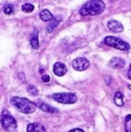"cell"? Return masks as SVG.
Wrapping results in <instances>:
<instances>
[{
  "mask_svg": "<svg viewBox=\"0 0 131 132\" xmlns=\"http://www.w3.org/2000/svg\"><path fill=\"white\" fill-rule=\"evenodd\" d=\"M105 9V4L101 0H90L82 5L79 13L82 16L86 15H97L103 12Z\"/></svg>",
  "mask_w": 131,
  "mask_h": 132,
  "instance_id": "6da1fadb",
  "label": "cell"
},
{
  "mask_svg": "<svg viewBox=\"0 0 131 132\" xmlns=\"http://www.w3.org/2000/svg\"><path fill=\"white\" fill-rule=\"evenodd\" d=\"M10 103L23 114H32L36 111L37 104L25 97L13 96L10 99Z\"/></svg>",
  "mask_w": 131,
  "mask_h": 132,
  "instance_id": "7a4b0ae2",
  "label": "cell"
},
{
  "mask_svg": "<svg viewBox=\"0 0 131 132\" xmlns=\"http://www.w3.org/2000/svg\"><path fill=\"white\" fill-rule=\"evenodd\" d=\"M0 122H1L2 128L7 132H14L15 129H17V127H18L15 119L7 111H3L2 112Z\"/></svg>",
  "mask_w": 131,
  "mask_h": 132,
  "instance_id": "3957f363",
  "label": "cell"
},
{
  "mask_svg": "<svg viewBox=\"0 0 131 132\" xmlns=\"http://www.w3.org/2000/svg\"><path fill=\"white\" fill-rule=\"evenodd\" d=\"M104 43L111 47H114L116 49H119V50H122V51H127L130 49V45L123 41L122 39L118 38V37H114V36H107L104 38Z\"/></svg>",
  "mask_w": 131,
  "mask_h": 132,
  "instance_id": "277c9868",
  "label": "cell"
},
{
  "mask_svg": "<svg viewBox=\"0 0 131 132\" xmlns=\"http://www.w3.org/2000/svg\"><path fill=\"white\" fill-rule=\"evenodd\" d=\"M52 98L54 99L55 101L58 102H61V103H66V104H69V103H74L76 102L77 100V96L75 93H71V92H61V93H54L52 95Z\"/></svg>",
  "mask_w": 131,
  "mask_h": 132,
  "instance_id": "5b68a950",
  "label": "cell"
},
{
  "mask_svg": "<svg viewBox=\"0 0 131 132\" xmlns=\"http://www.w3.org/2000/svg\"><path fill=\"white\" fill-rule=\"evenodd\" d=\"M72 66L73 68L76 70V71H85L86 69H88L90 66V63L87 59H84V57H78L76 60L73 61L72 63Z\"/></svg>",
  "mask_w": 131,
  "mask_h": 132,
  "instance_id": "8992f818",
  "label": "cell"
},
{
  "mask_svg": "<svg viewBox=\"0 0 131 132\" xmlns=\"http://www.w3.org/2000/svg\"><path fill=\"white\" fill-rule=\"evenodd\" d=\"M108 28H109L111 31L115 32V33H121V32H123V30H124L123 25H122L121 23H119L118 21H115V20L109 21V23H108Z\"/></svg>",
  "mask_w": 131,
  "mask_h": 132,
  "instance_id": "52a82bcc",
  "label": "cell"
},
{
  "mask_svg": "<svg viewBox=\"0 0 131 132\" xmlns=\"http://www.w3.org/2000/svg\"><path fill=\"white\" fill-rule=\"evenodd\" d=\"M67 71H68V69H67L66 65L61 63V62L55 63L54 66H53V73L59 77H63L64 75H66Z\"/></svg>",
  "mask_w": 131,
  "mask_h": 132,
  "instance_id": "ba28073f",
  "label": "cell"
},
{
  "mask_svg": "<svg viewBox=\"0 0 131 132\" xmlns=\"http://www.w3.org/2000/svg\"><path fill=\"white\" fill-rule=\"evenodd\" d=\"M37 106L41 110V111H43V112H45V113H49V114H54V113H59V110L58 109H55V108H53V106H51V105H49V104H47V103H45V102H38V104H37Z\"/></svg>",
  "mask_w": 131,
  "mask_h": 132,
  "instance_id": "9c48e42d",
  "label": "cell"
},
{
  "mask_svg": "<svg viewBox=\"0 0 131 132\" xmlns=\"http://www.w3.org/2000/svg\"><path fill=\"white\" fill-rule=\"evenodd\" d=\"M27 132H47L45 127L40 123H31L27 126Z\"/></svg>",
  "mask_w": 131,
  "mask_h": 132,
  "instance_id": "30bf717a",
  "label": "cell"
},
{
  "mask_svg": "<svg viewBox=\"0 0 131 132\" xmlns=\"http://www.w3.org/2000/svg\"><path fill=\"white\" fill-rule=\"evenodd\" d=\"M109 66L111 68H114V69H121L125 66V61L121 57H114L110 61Z\"/></svg>",
  "mask_w": 131,
  "mask_h": 132,
  "instance_id": "8fae6325",
  "label": "cell"
},
{
  "mask_svg": "<svg viewBox=\"0 0 131 132\" xmlns=\"http://www.w3.org/2000/svg\"><path fill=\"white\" fill-rule=\"evenodd\" d=\"M39 16H40V19H41L43 22H51V21L54 19L53 15H52V13H51L48 9H43V10H41Z\"/></svg>",
  "mask_w": 131,
  "mask_h": 132,
  "instance_id": "7c38bea8",
  "label": "cell"
},
{
  "mask_svg": "<svg viewBox=\"0 0 131 132\" xmlns=\"http://www.w3.org/2000/svg\"><path fill=\"white\" fill-rule=\"evenodd\" d=\"M60 22H61V19H53V20L49 23V25L46 27L47 33H51V32L56 28V26L60 24Z\"/></svg>",
  "mask_w": 131,
  "mask_h": 132,
  "instance_id": "4fadbf2b",
  "label": "cell"
},
{
  "mask_svg": "<svg viewBox=\"0 0 131 132\" xmlns=\"http://www.w3.org/2000/svg\"><path fill=\"white\" fill-rule=\"evenodd\" d=\"M123 98H124V96H123L122 92H120V91H117V92L115 93L114 101H115V103H116L118 106H122V105L124 104V102H123Z\"/></svg>",
  "mask_w": 131,
  "mask_h": 132,
  "instance_id": "5bb4252c",
  "label": "cell"
},
{
  "mask_svg": "<svg viewBox=\"0 0 131 132\" xmlns=\"http://www.w3.org/2000/svg\"><path fill=\"white\" fill-rule=\"evenodd\" d=\"M31 45L34 49H38L39 48V40H38V31H35L33 34L32 38H31Z\"/></svg>",
  "mask_w": 131,
  "mask_h": 132,
  "instance_id": "9a60e30c",
  "label": "cell"
},
{
  "mask_svg": "<svg viewBox=\"0 0 131 132\" xmlns=\"http://www.w3.org/2000/svg\"><path fill=\"white\" fill-rule=\"evenodd\" d=\"M22 10L24 11V12H32L33 10H34V5L31 4V3H25V4H23V6H22Z\"/></svg>",
  "mask_w": 131,
  "mask_h": 132,
  "instance_id": "2e32d148",
  "label": "cell"
},
{
  "mask_svg": "<svg viewBox=\"0 0 131 132\" xmlns=\"http://www.w3.org/2000/svg\"><path fill=\"white\" fill-rule=\"evenodd\" d=\"M27 90H28V92H29L31 95H33V96H35V95L38 94V89H37V87L34 86V85H29V86L27 87Z\"/></svg>",
  "mask_w": 131,
  "mask_h": 132,
  "instance_id": "e0dca14e",
  "label": "cell"
},
{
  "mask_svg": "<svg viewBox=\"0 0 131 132\" xmlns=\"http://www.w3.org/2000/svg\"><path fill=\"white\" fill-rule=\"evenodd\" d=\"M3 11L5 14H11L13 12V5L11 4H6L3 8Z\"/></svg>",
  "mask_w": 131,
  "mask_h": 132,
  "instance_id": "ac0fdd59",
  "label": "cell"
},
{
  "mask_svg": "<svg viewBox=\"0 0 131 132\" xmlns=\"http://www.w3.org/2000/svg\"><path fill=\"white\" fill-rule=\"evenodd\" d=\"M49 80H50V77H49V75H43V76H42V81H43L44 83H47V82H49Z\"/></svg>",
  "mask_w": 131,
  "mask_h": 132,
  "instance_id": "d6986e66",
  "label": "cell"
},
{
  "mask_svg": "<svg viewBox=\"0 0 131 132\" xmlns=\"http://www.w3.org/2000/svg\"><path fill=\"white\" fill-rule=\"evenodd\" d=\"M69 132H84L82 129H80V128H76V129H72V130H70Z\"/></svg>",
  "mask_w": 131,
  "mask_h": 132,
  "instance_id": "ffe728a7",
  "label": "cell"
},
{
  "mask_svg": "<svg viewBox=\"0 0 131 132\" xmlns=\"http://www.w3.org/2000/svg\"><path fill=\"white\" fill-rule=\"evenodd\" d=\"M128 78L131 80V64H130V67H129V71H128Z\"/></svg>",
  "mask_w": 131,
  "mask_h": 132,
  "instance_id": "44dd1931",
  "label": "cell"
},
{
  "mask_svg": "<svg viewBox=\"0 0 131 132\" xmlns=\"http://www.w3.org/2000/svg\"><path fill=\"white\" fill-rule=\"evenodd\" d=\"M129 120H131V115H128V116L126 117V122H128Z\"/></svg>",
  "mask_w": 131,
  "mask_h": 132,
  "instance_id": "7402d4cb",
  "label": "cell"
},
{
  "mask_svg": "<svg viewBox=\"0 0 131 132\" xmlns=\"http://www.w3.org/2000/svg\"><path fill=\"white\" fill-rule=\"evenodd\" d=\"M128 88H129V89L131 90V85H128Z\"/></svg>",
  "mask_w": 131,
  "mask_h": 132,
  "instance_id": "603a6c76",
  "label": "cell"
},
{
  "mask_svg": "<svg viewBox=\"0 0 131 132\" xmlns=\"http://www.w3.org/2000/svg\"><path fill=\"white\" fill-rule=\"evenodd\" d=\"M125 132H127V130H126V131H125Z\"/></svg>",
  "mask_w": 131,
  "mask_h": 132,
  "instance_id": "cb8c5ba5",
  "label": "cell"
}]
</instances>
